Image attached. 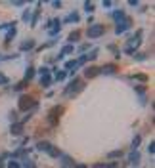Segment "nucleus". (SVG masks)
Returning a JSON list of instances; mask_svg holds the SVG:
<instances>
[{"mask_svg":"<svg viewBox=\"0 0 155 168\" xmlns=\"http://www.w3.org/2000/svg\"><path fill=\"white\" fill-rule=\"evenodd\" d=\"M37 99L33 96H21L19 97V109L21 111H29V109H37Z\"/></svg>","mask_w":155,"mask_h":168,"instance_id":"f257e3e1","label":"nucleus"},{"mask_svg":"<svg viewBox=\"0 0 155 168\" xmlns=\"http://www.w3.org/2000/svg\"><path fill=\"white\" fill-rule=\"evenodd\" d=\"M104 32H105V27L100 25V23H96V25H90V27H88L86 35H88V38H100Z\"/></svg>","mask_w":155,"mask_h":168,"instance_id":"f03ea898","label":"nucleus"},{"mask_svg":"<svg viewBox=\"0 0 155 168\" xmlns=\"http://www.w3.org/2000/svg\"><path fill=\"white\" fill-rule=\"evenodd\" d=\"M140 40H142V31H138V37H134L132 40H128V46L125 48V52H126V54H132V52L140 46Z\"/></svg>","mask_w":155,"mask_h":168,"instance_id":"7ed1b4c3","label":"nucleus"},{"mask_svg":"<svg viewBox=\"0 0 155 168\" xmlns=\"http://www.w3.org/2000/svg\"><path fill=\"white\" fill-rule=\"evenodd\" d=\"M82 86H84V84H82L81 80H73V82H71L67 88H65V96H73V94H77V92H79Z\"/></svg>","mask_w":155,"mask_h":168,"instance_id":"20e7f679","label":"nucleus"},{"mask_svg":"<svg viewBox=\"0 0 155 168\" xmlns=\"http://www.w3.org/2000/svg\"><path fill=\"white\" fill-rule=\"evenodd\" d=\"M61 113H63V109L61 107H54L50 113H48V120H50V124H56V122L60 120V117H61Z\"/></svg>","mask_w":155,"mask_h":168,"instance_id":"39448f33","label":"nucleus"},{"mask_svg":"<svg viewBox=\"0 0 155 168\" xmlns=\"http://www.w3.org/2000/svg\"><path fill=\"white\" fill-rule=\"evenodd\" d=\"M132 27V21L128 19V17H125L123 21H119V23H117V29H115V32H117V35H121V32H125L126 29H130Z\"/></svg>","mask_w":155,"mask_h":168,"instance_id":"423d86ee","label":"nucleus"},{"mask_svg":"<svg viewBox=\"0 0 155 168\" xmlns=\"http://www.w3.org/2000/svg\"><path fill=\"white\" fill-rule=\"evenodd\" d=\"M117 71H119L117 65H113V63H107L104 67H100V73H104V75H115Z\"/></svg>","mask_w":155,"mask_h":168,"instance_id":"0eeeda50","label":"nucleus"},{"mask_svg":"<svg viewBox=\"0 0 155 168\" xmlns=\"http://www.w3.org/2000/svg\"><path fill=\"white\" fill-rule=\"evenodd\" d=\"M98 73H100V67H86L84 69V76L86 78H94V76H98Z\"/></svg>","mask_w":155,"mask_h":168,"instance_id":"6e6552de","label":"nucleus"},{"mask_svg":"<svg viewBox=\"0 0 155 168\" xmlns=\"http://www.w3.org/2000/svg\"><path fill=\"white\" fill-rule=\"evenodd\" d=\"M48 27H50V32H52V35H56V32H60L61 21H60V19H52L50 23H48Z\"/></svg>","mask_w":155,"mask_h":168,"instance_id":"1a4fd4ad","label":"nucleus"},{"mask_svg":"<svg viewBox=\"0 0 155 168\" xmlns=\"http://www.w3.org/2000/svg\"><path fill=\"white\" fill-rule=\"evenodd\" d=\"M37 149H38V151H42V153H50L52 145H50L48 141H38V143H37Z\"/></svg>","mask_w":155,"mask_h":168,"instance_id":"9d476101","label":"nucleus"},{"mask_svg":"<svg viewBox=\"0 0 155 168\" xmlns=\"http://www.w3.org/2000/svg\"><path fill=\"white\" fill-rule=\"evenodd\" d=\"M10 132L16 134V136H17V134H21V132H23V122H16V124H12Z\"/></svg>","mask_w":155,"mask_h":168,"instance_id":"9b49d317","label":"nucleus"},{"mask_svg":"<svg viewBox=\"0 0 155 168\" xmlns=\"http://www.w3.org/2000/svg\"><path fill=\"white\" fill-rule=\"evenodd\" d=\"M92 168H119V164L117 162H98Z\"/></svg>","mask_w":155,"mask_h":168,"instance_id":"f8f14e48","label":"nucleus"},{"mask_svg":"<svg viewBox=\"0 0 155 168\" xmlns=\"http://www.w3.org/2000/svg\"><path fill=\"white\" fill-rule=\"evenodd\" d=\"M111 15H113V19L117 21V23H119V21H123V19L126 17V15H125V12H123V10H115V12H113Z\"/></svg>","mask_w":155,"mask_h":168,"instance_id":"ddd939ff","label":"nucleus"},{"mask_svg":"<svg viewBox=\"0 0 155 168\" xmlns=\"http://www.w3.org/2000/svg\"><path fill=\"white\" fill-rule=\"evenodd\" d=\"M75 50V46H73V44H67V46H65L63 50H61V54H60V59H63V55H67V54H71Z\"/></svg>","mask_w":155,"mask_h":168,"instance_id":"4468645a","label":"nucleus"},{"mask_svg":"<svg viewBox=\"0 0 155 168\" xmlns=\"http://www.w3.org/2000/svg\"><path fill=\"white\" fill-rule=\"evenodd\" d=\"M79 19H81V17H79V14H77V12H73V14H71L67 19H65V21H67V23H73V21H75V23H77Z\"/></svg>","mask_w":155,"mask_h":168,"instance_id":"2eb2a0df","label":"nucleus"},{"mask_svg":"<svg viewBox=\"0 0 155 168\" xmlns=\"http://www.w3.org/2000/svg\"><path fill=\"white\" fill-rule=\"evenodd\" d=\"M33 76H35V69H33V67H29V69L25 71V82H27V80H31Z\"/></svg>","mask_w":155,"mask_h":168,"instance_id":"dca6fc26","label":"nucleus"},{"mask_svg":"<svg viewBox=\"0 0 155 168\" xmlns=\"http://www.w3.org/2000/svg\"><path fill=\"white\" fill-rule=\"evenodd\" d=\"M33 44H35V42H33V40H27V42H23V44H21V50H31L33 48Z\"/></svg>","mask_w":155,"mask_h":168,"instance_id":"f3484780","label":"nucleus"},{"mask_svg":"<svg viewBox=\"0 0 155 168\" xmlns=\"http://www.w3.org/2000/svg\"><path fill=\"white\" fill-rule=\"evenodd\" d=\"M140 161V155H138V151H132V155H130V162L134 164V162H138Z\"/></svg>","mask_w":155,"mask_h":168,"instance_id":"a211bd4d","label":"nucleus"},{"mask_svg":"<svg viewBox=\"0 0 155 168\" xmlns=\"http://www.w3.org/2000/svg\"><path fill=\"white\" fill-rule=\"evenodd\" d=\"M48 155H52V157H61V151H60L58 147H54V145H52V149H50Z\"/></svg>","mask_w":155,"mask_h":168,"instance_id":"6ab92c4d","label":"nucleus"},{"mask_svg":"<svg viewBox=\"0 0 155 168\" xmlns=\"http://www.w3.org/2000/svg\"><path fill=\"white\" fill-rule=\"evenodd\" d=\"M40 82H42V86H50V82H52V78H50V75H44Z\"/></svg>","mask_w":155,"mask_h":168,"instance_id":"aec40b11","label":"nucleus"},{"mask_svg":"<svg viewBox=\"0 0 155 168\" xmlns=\"http://www.w3.org/2000/svg\"><path fill=\"white\" fill-rule=\"evenodd\" d=\"M77 67H79V65H77V61H69L67 65H65V69H69V71H77Z\"/></svg>","mask_w":155,"mask_h":168,"instance_id":"412c9836","label":"nucleus"},{"mask_svg":"<svg viewBox=\"0 0 155 168\" xmlns=\"http://www.w3.org/2000/svg\"><path fill=\"white\" fill-rule=\"evenodd\" d=\"M119 157H123V151H111L109 153V159H119Z\"/></svg>","mask_w":155,"mask_h":168,"instance_id":"4be33fe9","label":"nucleus"},{"mask_svg":"<svg viewBox=\"0 0 155 168\" xmlns=\"http://www.w3.org/2000/svg\"><path fill=\"white\" fill-rule=\"evenodd\" d=\"M16 32H17V31H16V27H14V29H12V31H10L8 35H6V42H10V40H12V38L16 37Z\"/></svg>","mask_w":155,"mask_h":168,"instance_id":"5701e85b","label":"nucleus"},{"mask_svg":"<svg viewBox=\"0 0 155 168\" xmlns=\"http://www.w3.org/2000/svg\"><path fill=\"white\" fill-rule=\"evenodd\" d=\"M65 76H67V73H65V71H58V73H56V80H63Z\"/></svg>","mask_w":155,"mask_h":168,"instance_id":"b1692460","label":"nucleus"},{"mask_svg":"<svg viewBox=\"0 0 155 168\" xmlns=\"http://www.w3.org/2000/svg\"><path fill=\"white\" fill-rule=\"evenodd\" d=\"M140 140H142L140 136H136L134 140H132V147H134V151H136V147H138V145H140Z\"/></svg>","mask_w":155,"mask_h":168,"instance_id":"393cba45","label":"nucleus"},{"mask_svg":"<svg viewBox=\"0 0 155 168\" xmlns=\"http://www.w3.org/2000/svg\"><path fill=\"white\" fill-rule=\"evenodd\" d=\"M86 61H88V58H86V55H81V58L77 59V65H84Z\"/></svg>","mask_w":155,"mask_h":168,"instance_id":"a878e982","label":"nucleus"},{"mask_svg":"<svg viewBox=\"0 0 155 168\" xmlns=\"http://www.w3.org/2000/svg\"><path fill=\"white\" fill-rule=\"evenodd\" d=\"M25 86H27V82L23 80V82H19V84H16V86H14V90H23V88H25Z\"/></svg>","mask_w":155,"mask_h":168,"instance_id":"bb28decb","label":"nucleus"},{"mask_svg":"<svg viewBox=\"0 0 155 168\" xmlns=\"http://www.w3.org/2000/svg\"><path fill=\"white\" fill-rule=\"evenodd\" d=\"M75 40H79V32H71L69 35V42H75Z\"/></svg>","mask_w":155,"mask_h":168,"instance_id":"cd10ccee","label":"nucleus"},{"mask_svg":"<svg viewBox=\"0 0 155 168\" xmlns=\"http://www.w3.org/2000/svg\"><path fill=\"white\" fill-rule=\"evenodd\" d=\"M134 76L138 78V80H142V82H146V80H148V76H146V75H142V73H138V75H134Z\"/></svg>","mask_w":155,"mask_h":168,"instance_id":"c85d7f7f","label":"nucleus"},{"mask_svg":"<svg viewBox=\"0 0 155 168\" xmlns=\"http://www.w3.org/2000/svg\"><path fill=\"white\" fill-rule=\"evenodd\" d=\"M8 168H21V164H19L17 161H12V162L8 164Z\"/></svg>","mask_w":155,"mask_h":168,"instance_id":"c756f323","label":"nucleus"},{"mask_svg":"<svg viewBox=\"0 0 155 168\" xmlns=\"http://www.w3.org/2000/svg\"><path fill=\"white\" fill-rule=\"evenodd\" d=\"M148 151H149V153H151V155H153V153H155V141H151V143H149V145H148Z\"/></svg>","mask_w":155,"mask_h":168,"instance_id":"7c9ffc66","label":"nucleus"},{"mask_svg":"<svg viewBox=\"0 0 155 168\" xmlns=\"http://www.w3.org/2000/svg\"><path fill=\"white\" fill-rule=\"evenodd\" d=\"M84 8L88 10V12H92V10H94V4H92V2H84Z\"/></svg>","mask_w":155,"mask_h":168,"instance_id":"2f4dec72","label":"nucleus"},{"mask_svg":"<svg viewBox=\"0 0 155 168\" xmlns=\"http://www.w3.org/2000/svg\"><path fill=\"white\" fill-rule=\"evenodd\" d=\"M0 84H2V86H4V84H8V78H6L2 73H0Z\"/></svg>","mask_w":155,"mask_h":168,"instance_id":"473e14b6","label":"nucleus"},{"mask_svg":"<svg viewBox=\"0 0 155 168\" xmlns=\"http://www.w3.org/2000/svg\"><path fill=\"white\" fill-rule=\"evenodd\" d=\"M31 19V12H25V15H23V21H29Z\"/></svg>","mask_w":155,"mask_h":168,"instance_id":"72a5a7b5","label":"nucleus"},{"mask_svg":"<svg viewBox=\"0 0 155 168\" xmlns=\"http://www.w3.org/2000/svg\"><path fill=\"white\" fill-rule=\"evenodd\" d=\"M73 168H88L86 164H77V166H73Z\"/></svg>","mask_w":155,"mask_h":168,"instance_id":"f704fd0d","label":"nucleus"},{"mask_svg":"<svg viewBox=\"0 0 155 168\" xmlns=\"http://www.w3.org/2000/svg\"><path fill=\"white\" fill-rule=\"evenodd\" d=\"M0 168H2V159H0Z\"/></svg>","mask_w":155,"mask_h":168,"instance_id":"c9c22d12","label":"nucleus"}]
</instances>
